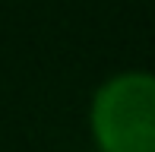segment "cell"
Listing matches in <instances>:
<instances>
[{
  "label": "cell",
  "instance_id": "6da1fadb",
  "mask_svg": "<svg viewBox=\"0 0 155 152\" xmlns=\"http://www.w3.org/2000/svg\"><path fill=\"white\" fill-rule=\"evenodd\" d=\"M92 133L101 152H155V76L108 79L92 98Z\"/></svg>",
  "mask_w": 155,
  "mask_h": 152
}]
</instances>
